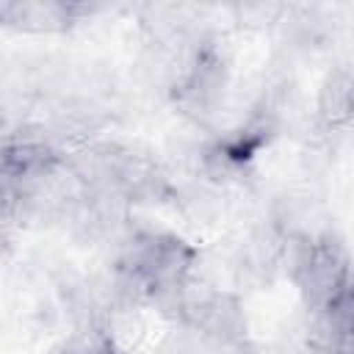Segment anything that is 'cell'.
Returning <instances> with one entry per match:
<instances>
[{
	"label": "cell",
	"instance_id": "obj_1",
	"mask_svg": "<svg viewBox=\"0 0 354 354\" xmlns=\"http://www.w3.org/2000/svg\"><path fill=\"white\" fill-rule=\"evenodd\" d=\"M293 279L299 282L307 304H313L315 310H324L346 285L343 249L329 238L315 241L310 257L293 271Z\"/></svg>",
	"mask_w": 354,
	"mask_h": 354
},
{
	"label": "cell",
	"instance_id": "obj_2",
	"mask_svg": "<svg viewBox=\"0 0 354 354\" xmlns=\"http://www.w3.org/2000/svg\"><path fill=\"white\" fill-rule=\"evenodd\" d=\"M77 6H61V3H6L0 8L3 19L28 30H61L69 25L72 14H77Z\"/></svg>",
	"mask_w": 354,
	"mask_h": 354
},
{
	"label": "cell",
	"instance_id": "obj_3",
	"mask_svg": "<svg viewBox=\"0 0 354 354\" xmlns=\"http://www.w3.org/2000/svg\"><path fill=\"white\" fill-rule=\"evenodd\" d=\"M318 113L326 124H340L354 116V75L346 69L332 72L324 80L318 97Z\"/></svg>",
	"mask_w": 354,
	"mask_h": 354
}]
</instances>
